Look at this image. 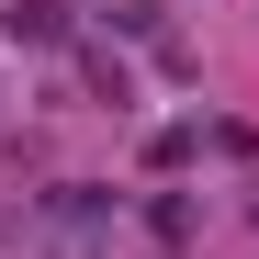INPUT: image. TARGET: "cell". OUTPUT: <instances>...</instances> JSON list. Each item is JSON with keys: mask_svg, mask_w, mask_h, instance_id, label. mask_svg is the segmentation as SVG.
Wrapping results in <instances>:
<instances>
[{"mask_svg": "<svg viewBox=\"0 0 259 259\" xmlns=\"http://www.w3.org/2000/svg\"><path fill=\"white\" fill-rule=\"evenodd\" d=\"M0 23H12L23 46H68V12H57V0H12V12H0Z\"/></svg>", "mask_w": 259, "mask_h": 259, "instance_id": "cell-1", "label": "cell"}]
</instances>
